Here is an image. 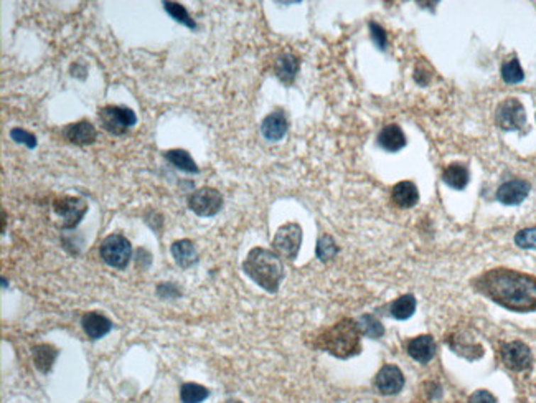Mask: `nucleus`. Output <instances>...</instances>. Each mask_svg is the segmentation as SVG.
I'll return each instance as SVG.
<instances>
[{
  "label": "nucleus",
  "mask_w": 536,
  "mask_h": 403,
  "mask_svg": "<svg viewBox=\"0 0 536 403\" xmlns=\"http://www.w3.org/2000/svg\"><path fill=\"white\" fill-rule=\"evenodd\" d=\"M478 293L515 313L536 311V276L507 268L485 272L476 279Z\"/></svg>",
  "instance_id": "1"
},
{
  "label": "nucleus",
  "mask_w": 536,
  "mask_h": 403,
  "mask_svg": "<svg viewBox=\"0 0 536 403\" xmlns=\"http://www.w3.org/2000/svg\"><path fill=\"white\" fill-rule=\"evenodd\" d=\"M360 339L361 333L356 321L344 318L330 328L322 329L315 335L314 345L320 350L329 352L334 357H339V359H350V357L360 354Z\"/></svg>",
  "instance_id": "2"
},
{
  "label": "nucleus",
  "mask_w": 536,
  "mask_h": 403,
  "mask_svg": "<svg viewBox=\"0 0 536 403\" xmlns=\"http://www.w3.org/2000/svg\"><path fill=\"white\" fill-rule=\"evenodd\" d=\"M243 272L268 293H278L284 279V264L279 254L266 248H253L243 262Z\"/></svg>",
  "instance_id": "3"
},
{
  "label": "nucleus",
  "mask_w": 536,
  "mask_h": 403,
  "mask_svg": "<svg viewBox=\"0 0 536 403\" xmlns=\"http://www.w3.org/2000/svg\"><path fill=\"white\" fill-rule=\"evenodd\" d=\"M52 210L58 218V227L61 230H73L80 225L83 217L88 212V202L81 197L63 195L52 202Z\"/></svg>",
  "instance_id": "4"
},
{
  "label": "nucleus",
  "mask_w": 536,
  "mask_h": 403,
  "mask_svg": "<svg viewBox=\"0 0 536 403\" xmlns=\"http://www.w3.org/2000/svg\"><path fill=\"white\" fill-rule=\"evenodd\" d=\"M98 117L101 126L106 132H109L112 136H122L131 129L132 126H136L137 116L134 111L127 106H117V104H107L99 108Z\"/></svg>",
  "instance_id": "5"
},
{
  "label": "nucleus",
  "mask_w": 536,
  "mask_h": 403,
  "mask_svg": "<svg viewBox=\"0 0 536 403\" xmlns=\"http://www.w3.org/2000/svg\"><path fill=\"white\" fill-rule=\"evenodd\" d=\"M99 254L107 267L124 269L132 258L131 242L119 233L107 235L103 242H101Z\"/></svg>",
  "instance_id": "6"
},
{
  "label": "nucleus",
  "mask_w": 536,
  "mask_h": 403,
  "mask_svg": "<svg viewBox=\"0 0 536 403\" xmlns=\"http://www.w3.org/2000/svg\"><path fill=\"white\" fill-rule=\"evenodd\" d=\"M300 243H302V228L299 223H285L279 227L274 235L273 248L279 257H284L294 262L297 258Z\"/></svg>",
  "instance_id": "7"
},
{
  "label": "nucleus",
  "mask_w": 536,
  "mask_h": 403,
  "mask_svg": "<svg viewBox=\"0 0 536 403\" xmlns=\"http://www.w3.org/2000/svg\"><path fill=\"white\" fill-rule=\"evenodd\" d=\"M495 122L503 131H520L527 124V111L522 101L517 98H507L497 106Z\"/></svg>",
  "instance_id": "8"
},
{
  "label": "nucleus",
  "mask_w": 536,
  "mask_h": 403,
  "mask_svg": "<svg viewBox=\"0 0 536 403\" xmlns=\"http://www.w3.org/2000/svg\"><path fill=\"white\" fill-rule=\"evenodd\" d=\"M188 208L198 217H214L223 208V195L217 188L202 187L188 197Z\"/></svg>",
  "instance_id": "9"
},
{
  "label": "nucleus",
  "mask_w": 536,
  "mask_h": 403,
  "mask_svg": "<svg viewBox=\"0 0 536 403\" xmlns=\"http://www.w3.org/2000/svg\"><path fill=\"white\" fill-rule=\"evenodd\" d=\"M500 357H502L503 365L513 372L528 370L533 362L532 350L522 340H512V343L503 344Z\"/></svg>",
  "instance_id": "10"
},
{
  "label": "nucleus",
  "mask_w": 536,
  "mask_h": 403,
  "mask_svg": "<svg viewBox=\"0 0 536 403\" xmlns=\"http://www.w3.org/2000/svg\"><path fill=\"white\" fill-rule=\"evenodd\" d=\"M375 385L381 395H396L405 387V375H403L400 367L386 364L376 374Z\"/></svg>",
  "instance_id": "11"
},
{
  "label": "nucleus",
  "mask_w": 536,
  "mask_h": 403,
  "mask_svg": "<svg viewBox=\"0 0 536 403\" xmlns=\"http://www.w3.org/2000/svg\"><path fill=\"white\" fill-rule=\"evenodd\" d=\"M530 188H532L530 182L523 181V178H513V181L505 182L498 187L497 200L508 207L520 205L528 197Z\"/></svg>",
  "instance_id": "12"
},
{
  "label": "nucleus",
  "mask_w": 536,
  "mask_h": 403,
  "mask_svg": "<svg viewBox=\"0 0 536 403\" xmlns=\"http://www.w3.org/2000/svg\"><path fill=\"white\" fill-rule=\"evenodd\" d=\"M63 137L75 146H89L94 144L98 131L89 121L81 119L78 122H71L63 127Z\"/></svg>",
  "instance_id": "13"
},
{
  "label": "nucleus",
  "mask_w": 536,
  "mask_h": 403,
  "mask_svg": "<svg viewBox=\"0 0 536 403\" xmlns=\"http://www.w3.org/2000/svg\"><path fill=\"white\" fill-rule=\"evenodd\" d=\"M288 117L283 109H275L264 117L261 122V134L269 142H278L288 134Z\"/></svg>",
  "instance_id": "14"
},
{
  "label": "nucleus",
  "mask_w": 536,
  "mask_h": 403,
  "mask_svg": "<svg viewBox=\"0 0 536 403\" xmlns=\"http://www.w3.org/2000/svg\"><path fill=\"white\" fill-rule=\"evenodd\" d=\"M81 328H83L84 334L88 335L91 340H98L111 333L112 323L104 314L91 311V313H86L83 314V318H81Z\"/></svg>",
  "instance_id": "15"
},
{
  "label": "nucleus",
  "mask_w": 536,
  "mask_h": 403,
  "mask_svg": "<svg viewBox=\"0 0 536 403\" xmlns=\"http://www.w3.org/2000/svg\"><path fill=\"white\" fill-rule=\"evenodd\" d=\"M406 349L408 354L420 364H429L436 355V343H434L432 335L429 334L417 335V338L408 340Z\"/></svg>",
  "instance_id": "16"
},
{
  "label": "nucleus",
  "mask_w": 536,
  "mask_h": 403,
  "mask_svg": "<svg viewBox=\"0 0 536 403\" xmlns=\"http://www.w3.org/2000/svg\"><path fill=\"white\" fill-rule=\"evenodd\" d=\"M446 340L457 355H461L467 360H477L483 355V347L481 344H477L474 338H469L466 334L451 335V338Z\"/></svg>",
  "instance_id": "17"
},
{
  "label": "nucleus",
  "mask_w": 536,
  "mask_h": 403,
  "mask_svg": "<svg viewBox=\"0 0 536 403\" xmlns=\"http://www.w3.org/2000/svg\"><path fill=\"white\" fill-rule=\"evenodd\" d=\"M406 136L403 132L401 126L398 124H386L378 134V146L386 152H398L406 146Z\"/></svg>",
  "instance_id": "18"
},
{
  "label": "nucleus",
  "mask_w": 536,
  "mask_h": 403,
  "mask_svg": "<svg viewBox=\"0 0 536 403\" xmlns=\"http://www.w3.org/2000/svg\"><path fill=\"white\" fill-rule=\"evenodd\" d=\"M170 253L173 259H175V263L183 269L193 267V264L198 262V252L195 248V243L188 238L173 242L170 247Z\"/></svg>",
  "instance_id": "19"
},
{
  "label": "nucleus",
  "mask_w": 536,
  "mask_h": 403,
  "mask_svg": "<svg viewBox=\"0 0 536 403\" xmlns=\"http://www.w3.org/2000/svg\"><path fill=\"white\" fill-rule=\"evenodd\" d=\"M391 200L400 208H411L420 202V192L417 187L410 181L398 182L391 190Z\"/></svg>",
  "instance_id": "20"
},
{
  "label": "nucleus",
  "mask_w": 536,
  "mask_h": 403,
  "mask_svg": "<svg viewBox=\"0 0 536 403\" xmlns=\"http://www.w3.org/2000/svg\"><path fill=\"white\" fill-rule=\"evenodd\" d=\"M299 68H300V60L290 52L279 55L274 65L275 76H278L284 85L294 83L295 76H297L299 73Z\"/></svg>",
  "instance_id": "21"
},
{
  "label": "nucleus",
  "mask_w": 536,
  "mask_h": 403,
  "mask_svg": "<svg viewBox=\"0 0 536 403\" xmlns=\"http://www.w3.org/2000/svg\"><path fill=\"white\" fill-rule=\"evenodd\" d=\"M469 178H471L469 167L461 162H452L442 172L444 183H447L451 188H456V190H464L467 187Z\"/></svg>",
  "instance_id": "22"
},
{
  "label": "nucleus",
  "mask_w": 536,
  "mask_h": 403,
  "mask_svg": "<svg viewBox=\"0 0 536 403\" xmlns=\"http://www.w3.org/2000/svg\"><path fill=\"white\" fill-rule=\"evenodd\" d=\"M163 157L168 164H172L175 169L185 172V173H198L200 169H198L197 162L192 159L190 152L185 149H168L163 152Z\"/></svg>",
  "instance_id": "23"
},
{
  "label": "nucleus",
  "mask_w": 536,
  "mask_h": 403,
  "mask_svg": "<svg viewBox=\"0 0 536 403\" xmlns=\"http://www.w3.org/2000/svg\"><path fill=\"white\" fill-rule=\"evenodd\" d=\"M58 357V349L50 344H38L33 347V362L35 367L42 372V374H48L53 369V364Z\"/></svg>",
  "instance_id": "24"
},
{
  "label": "nucleus",
  "mask_w": 536,
  "mask_h": 403,
  "mask_svg": "<svg viewBox=\"0 0 536 403\" xmlns=\"http://www.w3.org/2000/svg\"><path fill=\"white\" fill-rule=\"evenodd\" d=\"M416 311V298L412 294H403L390 306V314L398 321L410 319Z\"/></svg>",
  "instance_id": "25"
},
{
  "label": "nucleus",
  "mask_w": 536,
  "mask_h": 403,
  "mask_svg": "<svg viewBox=\"0 0 536 403\" xmlns=\"http://www.w3.org/2000/svg\"><path fill=\"white\" fill-rule=\"evenodd\" d=\"M356 324H359V329L361 335L370 339H380L383 334H385V328H383L381 321L376 319L373 314H363L356 319Z\"/></svg>",
  "instance_id": "26"
},
{
  "label": "nucleus",
  "mask_w": 536,
  "mask_h": 403,
  "mask_svg": "<svg viewBox=\"0 0 536 403\" xmlns=\"http://www.w3.org/2000/svg\"><path fill=\"white\" fill-rule=\"evenodd\" d=\"M210 397V390L200 384L187 382L180 387V400L182 403H202Z\"/></svg>",
  "instance_id": "27"
},
{
  "label": "nucleus",
  "mask_w": 536,
  "mask_h": 403,
  "mask_svg": "<svg viewBox=\"0 0 536 403\" xmlns=\"http://www.w3.org/2000/svg\"><path fill=\"white\" fill-rule=\"evenodd\" d=\"M502 80L508 85L522 83V81L525 80L523 68H522V65H520V61H518L517 57L508 58L502 65Z\"/></svg>",
  "instance_id": "28"
},
{
  "label": "nucleus",
  "mask_w": 536,
  "mask_h": 403,
  "mask_svg": "<svg viewBox=\"0 0 536 403\" xmlns=\"http://www.w3.org/2000/svg\"><path fill=\"white\" fill-rule=\"evenodd\" d=\"M163 9H165V12L170 15V17L175 20V22L185 25V27H188L190 30H195L197 28V23L193 22V18L190 17V14L187 12V9L183 7L182 4H177V2H163Z\"/></svg>",
  "instance_id": "29"
},
{
  "label": "nucleus",
  "mask_w": 536,
  "mask_h": 403,
  "mask_svg": "<svg viewBox=\"0 0 536 403\" xmlns=\"http://www.w3.org/2000/svg\"><path fill=\"white\" fill-rule=\"evenodd\" d=\"M315 253H317V258L320 262H330L337 257L339 253V245L335 243V240L330 237V235H322L317 242V248H315Z\"/></svg>",
  "instance_id": "30"
},
{
  "label": "nucleus",
  "mask_w": 536,
  "mask_h": 403,
  "mask_svg": "<svg viewBox=\"0 0 536 403\" xmlns=\"http://www.w3.org/2000/svg\"><path fill=\"white\" fill-rule=\"evenodd\" d=\"M9 136L13 142L27 146L28 149H35V147L38 146L37 136L32 134V132L22 129V127H12V129H10V132H9Z\"/></svg>",
  "instance_id": "31"
},
{
  "label": "nucleus",
  "mask_w": 536,
  "mask_h": 403,
  "mask_svg": "<svg viewBox=\"0 0 536 403\" xmlns=\"http://www.w3.org/2000/svg\"><path fill=\"white\" fill-rule=\"evenodd\" d=\"M515 245L523 249H536V227L520 230L515 235Z\"/></svg>",
  "instance_id": "32"
},
{
  "label": "nucleus",
  "mask_w": 536,
  "mask_h": 403,
  "mask_svg": "<svg viewBox=\"0 0 536 403\" xmlns=\"http://www.w3.org/2000/svg\"><path fill=\"white\" fill-rule=\"evenodd\" d=\"M370 33H371V40L376 45L378 50H386L388 45V37L385 28L381 25H378L376 22H370Z\"/></svg>",
  "instance_id": "33"
},
{
  "label": "nucleus",
  "mask_w": 536,
  "mask_h": 403,
  "mask_svg": "<svg viewBox=\"0 0 536 403\" xmlns=\"http://www.w3.org/2000/svg\"><path fill=\"white\" fill-rule=\"evenodd\" d=\"M180 288L177 286L175 283H160L159 286H157V294L160 296L162 299H167V298H177V296H180Z\"/></svg>",
  "instance_id": "34"
},
{
  "label": "nucleus",
  "mask_w": 536,
  "mask_h": 403,
  "mask_svg": "<svg viewBox=\"0 0 536 403\" xmlns=\"http://www.w3.org/2000/svg\"><path fill=\"white\" fill-rule=\"evenodd\" d=\"M469 403H498V402H497V397H495L493 394H490V392L485 389H481V390H476L471 397H469Z\"/></svg>",
  "instance_id": "35"
},
{
  "label": "nucleus",
  "mask_w": 536,
  "mask_h": 403,
  "mask_svg": "<svg viewBox=\"0 0 536 403\" xmlns=\"http://www.w3.org/2000/svg\"><path fill=\"white\" fill-rule=\"evenodd\" d=\"M226 403H243V402H236V400H234V402H226Z\"/></svg>",
  "instance_id": "36"
}]
</instances>
